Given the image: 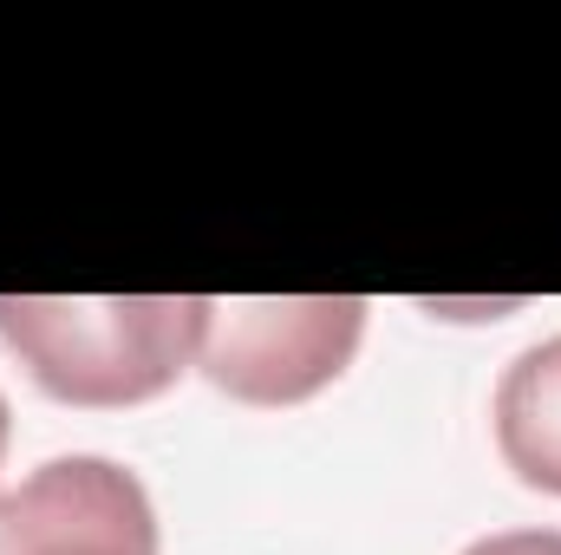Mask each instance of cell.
<instances>
[{"instance_id": "cell-1", "label": "cell", "mask_w": 561, "mask_h": 555, "mask_svg": "<svg viewBox=\"0 0 561 555\" xmlns=\"http://www.w3.org/2000/svg\"><path fill=\"white\" fill-rule=\"evenodd\" d=\"M209 294H0V347L26 380L85 412L170 393L203 347Z\"/></svg>"}, {"instance_id": "cell-2", "label": "cell", "mask_w": 561, "mask_h": 555, "mask_svg": "<svg viewBox=\"0 0 561 555\" xmlns=\"http://www.w3.org/2000/svg\"><path fill=\"white\" fill-rule=\"evenodd\" d=\"M359 294H262V301H209L196 373L236 406H307L327 393L366 340Z\"/></svg>"}, {"instance_id": "cell-3", "label": "cell", "mask_w": 561, "mask_h": 555, "mask_svg": "<svg viewBox=\"0 0 561 555\" xmlns=\"http://www.w3.org/2000/svg\"><path fill=\"white\" fill-rule=\"evenodd\" d=\"M0 555H157L150 490L99 451L46 457L0 497Z\"/></svg>"}, {"instance_id": "cell-4", "label": "cell", "mask_w": 561, "mask_h": 555, "mask_svg": "<svg viewBox=\"0 0 561 555\" xmlns=\"http://www.w3.org/2000/svg\"><path fill=\"white\" fill-rule=\"evenodd\" d=\"M496 457L516 471V484L561 497V333L523 347L490 399Z\"/></svg>"}, {"instance_id": "cell-5", "label": "cell", "mask_w": 561, "mask_h": 555, "mask_svg": "<svg viewBox=\"0 0 561 555\" xmlns=\"http://www.w3.org/2000/svg\"><path fill=\"white\" fill-rule=\"evenodd\" d=\"M463 555H561V530H496L477 536Z\"/></svg>"}, {"instance_id": "cell-6", "label": "cell", "mask_w": 561, "mask_h": 555, "mask_svg": "<svg viewBox=\"0 0 561 555\" xmlns=\"http://www.w3.org/2000/svg\"><path fill=\"white\" fill-rule=\"evenodd\" d=\"M7 444H13V412H7V399H0V471H7Z\"/></svg>"}]
</instances>
